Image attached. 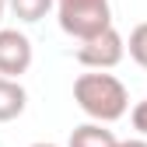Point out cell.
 <instances>
[{"label":"cell","instance_id":"10","mask_svg":"<svg viewBox=\"0 0 147 147\" xmlns=\"http://www.w3.org/2000/svg\"><path fill=\"white\" fill-rule=\"evenodd\" d=\"M116 147H147V140H140V137H137V140H119Z\"/></svg>","mask_w":147,"mask_h":147},{"label":"cell","instance_id":"5","mask_svg":"<svg viewBox=\"0 0 147 147\" xmlns=\"http://www.w3.org/2000/svg\"><path fill=\"white\" fill-rule=\"evenodd\" d=\"M28 105V91L21 88V81H7L0 77V123H11L25 112Z\"/></svg>","mask_w":147,"mask_h":147},{"label":"cell","instance_id":"6","mask_svg":"<svg viewBox=\"0 0 147 147\" xmlns=\"http://www.w3.org/2000/svg\"><path fill=\"white\" fill-rule=\"evenodd\" d=\"M116 133L112 130H105L102 123H84L77 126V130L70 133V144L67 147H116Z\"/></svg>","mask_w":147,"mask_h":147},{"label":"cell","instance_id":"8","mask_svg":"<svg viewBox=\"0 0 147 147\" xmlns=\"http://www.w3.org/2000/svg\"><path fill=\"white\" fill-rule=\"evenodd\" d=\"M126 53H130V60H133L137 67L147 70V21L130 32V39H126Z\"/></svg>","mask_w":147,"mask_h":147},{"label":"cell","instance_id":"11","mask_svg":"<svg viewBox=\"0 0 147 147\" xmlns=\"http://www.w3.org/2000/svg\"><path fill=\"white\" fill-rule=\"evenodd\" d=\"M4 14H7V0H0V21H4Z\"/></svg>","mask_w":147,"mask_h":147},{"label":"cell","instance_id":"3","mask_svg":"<svg viewBox=\"0 0 147 147\" xmlns=\"http://www.w3.org/2000/svg\"><path fill=\"white\" fill-rule=\"evenodd\" d=\"M123 56H126V39L116 28H105L95 39H84L77 46V63L88 70H112L123 63Z\"/></svg>","mask_w":147,"mask_h":147},{"label":"cell","instance_id":"7","mask_svg":"<svg viewBox=\"0 0 147 147\" xmlns=\"http://www.w3.org/2000/svg\"><path fill=\"white\" fill-rule=\"evenodd\" d=\"M53 7H56V0H7V11L18 18V21H25V25L42 21Z\"/></svg>","mask_w":147,"mask_h":147},{"label":"cell","instance_id":"4","mask_svg":"<svg viewBox=\"0 0 147 147\" xmlns=\"http://www.w3.org/2000/svg\"><path fill=\"white\" fill-rule=\"evenodd\" d=\"M32 67V39L18 28H0V77L18 81Z\"/></svg>","mask_w":147,"mask_h":147},{"label":"cell","instance_id":"1","mask_svg":"<svg viewBox=\"0 0 147 147\" xmlns=\"http://www.w3.org/2000/svg\"><path fill=\"white\" fill-rule=\"evenodd\" d=\"M74 102L81 105V112L91 116L95 123H116L126 116L130 109V95H126V84L119 77L105 70H91V74H81L74 81Z\"/></svg>","mask_w":147,"mask_h":147},{"label":"cell","instance_id":"2","mask_svg":"<svg viewBox=\"0 0 147 147\" xmlns=\"http://www.w3.org/2000/svg\"><path fill=\"white\" fill-rule=\"evenodd\" d=\"M56 18H60V28L77 42L95 39L98 32L112 28L109 0H56Z\"/></svg>","mask_w":147,"mask_h":147},{"label":"cell","instance_id":"9","mask_svg":"<svg viewBox=\"0 0 147 147\" xmlns=\"http://www.w3.org/2000/svg\"><path fill=\"white\" fill-rule=\"evenodd\" d=\"M130 119H133V130L147 137V98H144V102L133 109V112H130Z\"/></svg>","mask_w":147,"mask_h":147},{"label":"cell","instance_id":"12","mask_svg":"<svg viewBox=\"0 0 147 147\" xmlns=\"http://www.w3.org/2000/svg\"><path fill=\"white\" fill-rule=\"evenodd\" d=\"M32 147H56V144H32Z\"/></svg>","mask_w":147,"mask_h":147}]
</instances>
